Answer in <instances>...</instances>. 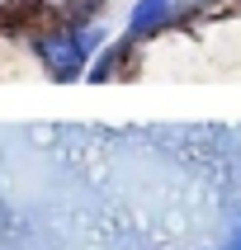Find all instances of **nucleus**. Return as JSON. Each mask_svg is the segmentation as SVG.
I'll list each match as a JSON object with an SVG mask.
<instances>
[{
	"instance_id": "3",
	"label": "nucleus",
	"mask_w": 241,
	"mask_h": 250,
	"mask_svg": "<svg viewBox=\"0 0 241 250\" xmlns=\"http://www.w3.org/2000/svg\"><path fill=\"white\" fill-rule=\"evenodd\" d=\"M128 47H132V42H113V47H104V52L95 57V62H90V71H85V81L90 85H104V81H113V76H118V66H123V57H128Z\"/></svg>"
},
{
	"instance_id": "1",
	"label": "nucleus",
	"mask_w": 241,
	"mask_h": 250,
	"mask_svg": "<svg viewBox=\"0 0 241 250\" xmlns=\"http://www.w3.org/2000/svg\"><path fill=\"white\" fill-rule=\"evenodd\" d=\"M99 52H104V28L99 24H57L52 33H43L33 42V57H38V66L47 71L52 85L85 81V71Z\"/></svg>"
},
{
	"instance_id": "2",
	"label": "nucleus",
	"mask_w": 241,
	"mask_h": 250,
	"mask_svg": "<svg viewBox=\"0 0 241 250\" xmlns=\"http://www.w3.org/2000/svg\"><path fill=\"white\" fill-rule=\"evenodd\" d=\"M175 24V0H137L132 14H128V42H142V38H156Z\"/></svg>"
},
{
	"instance_id": "5",
	"label": "nucleus",
	"mask_w": 241,
	"mask_h": 250,
	"mask_svg": "<svg viewBox=\"0 0 241 250\" xmlns=\"http://www.w3.org/2000/svg\"><path fill=\"white\" fill-rule=\"evenodd\" d=\"M14 5H19V0H0V14H5V10H14Z\"/></svg>"
},
{
	"instance_id": "4",
	"label": "nucleus",
	"mask_w": 241,
	"mask_h": 250,
	"mask_svg": "<svg viewBox=\"0 0 241 250\" xmlns=\"http://www.w3.org/2000/svg\"><path fill=\"white\" fill-rule=\"evenodd\" d=\"M222 250H241V231H237V236H232V241H227Z\"/></svg>"
}]
</instances>
